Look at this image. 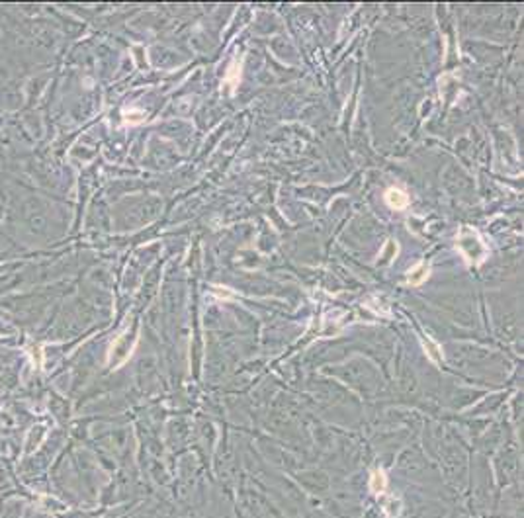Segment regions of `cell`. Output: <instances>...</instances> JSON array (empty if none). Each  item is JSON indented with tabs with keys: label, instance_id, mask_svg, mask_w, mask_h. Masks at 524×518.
<instances>
[{
	"label": "cell",
	"instance_id": "cell-3",
	"mask_svg": "<svg viewBox=\"0 0 524 518\" xmlns=\"http://www.w3.org/2000/svg\"><path fill=\"white\" fill-rule=\"evenodd\" d=\"M370 489H372V493L374 495H384L387 489V475L382 471V469H377L372 473V477H370Z\"/></svg>",
	"mask_w": 524,
	"mask_h": 518
},
{
	"label": "cell",
	"instance_id": "cell-4",
	"mask_svg": "<svg viewBox=\"0 0 524 518\" xmlns=\"http://www.w3.org/2000/svg\"><path fill=\"white\" fill-rule=\"evenodd\" d=\"M423 344H425V352L428 354V358L435 362V364H442L444 362V354H442V348L436 344V342H432L430 338H425L423 341Z\"/></svg>",
	"mask_w": 524,
	"mask_h": 518
},
{
	"label": "cell",
	"instance_id": "cell-2",
	"mask_svg": "<svg viewBox=\"0 0 524 518\" xmlns=\"http://www.w3.org/2000/svg\"><path fill=\"white\" fill-rule=\"evenodd\" d=\"M386 202L387 205H391L397 211H403L409 205V195L403 190H399V188H389L386 192Z\"/></svg>",
	"mask_w": 524,
	"mask_h": 518
},
{
	"label": "cell",
	"instance_id": "cell-1",
	"mask_svg": "<svg viewBox=\"0 0 524 518\" xmlns=\"http://www.w3.org/2000/svg\"><path fill=\"white\" fill-rule=\"evenodd\" d=\"M458 248L467 258V262L472 264H481L487 256V248H485L481 237L469 227H462V231L458 235Z\"/></svg>",
	"mask_w": 524,
	"mask_h": 518
},
{
	"label": "cell",
	"instance_id": "cell-5",
	"mask_svg": "<svg viewBox=\"0 0 524 518\" xmlns=\"http://www.w3.org/2000/svg\"><path fill=\"white\" fill-rule=\"evenodd\" d=\"M426 278H428V266H425V264H419L415 270L409 272V283H413V285L423 283Z\"/></svg>",
	"mask_w": 524,
	"mask_h": 518
},
{
	"label": "cell",
	"instance_id": "cell-6",
	"mask_svg": "<svg viewBox=\"0 0 524 518\" xmlns=\"http://www.w3.org/2000/svg\"><path fill=\"white\" fill-rule=\"evenodd\" d=\"M225 82L229 84V90L231 92H235V88L239 86V82H241V65H233V67H229L227 70V77H225Z\"/></svg>",
	"mask_w": 524,
	"mask_h": 518
}]
</instances>
